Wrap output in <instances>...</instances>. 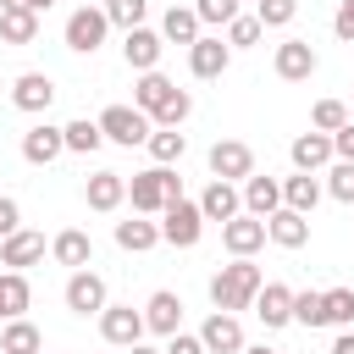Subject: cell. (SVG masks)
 I'll list each match as a JSON object with an SVG mask.
<instances>
[{"label": "cell", "mask_w": 354, "mask_h": 354, "mask_svg": "<svg viewBox=\"0 0 354 354\" xmlns=\"http://www.w3.org/2000/svg\"><path fill=\"white\" fill-rule=\"evenodd\" d=\"M50 100H55V83H50L44 72H22V77L11 83V105H17V111H50Z\"/></svg>", "instance_id": "17"}, {"label": "cell", "mask_w": 354, "mask_h": 354, "mask_svg": "<svg viewBox=\"0 0 354 354\" xmlns=\"http://www.w3.org/2000/svg\"><path fill=\"white\" fill-rule=\"evenodd\" d=\"M227 61H232V44H221V39H205V33H199V44L188 50V66H194V77H221V72H227Z\"/></svg>", "instance_id": "22"}, {"label": "cell", "mask_w": 354, "mask_h": 354, "mask_svg": "<svg viewBox=\"0 0 354 354\" xmlns=\"http://www.w3.org/2000/svg\"><path fill=\"white\" fill-rule=\"evenodd\" d=\"M354 321V288H326V326H348Z\"/></svg>", "instance_id": "36"}, {"label": "cell", "mask_w": 354, "mask_h": 354, "mask_svg": "<svg viewBox=\"0 0 354 354\" xmlns=\"http://www.w3.org/2000/svg\"><path fill=\"white\" fill-rule=\"evenodd\" d=\"M293 321H304V326H326V293H315V288L293 293Z\"/></svg>", "instance_id": "34"}, {"label": "cell", "mask_w": 354, "mask_h": 354, "mask_svg": "<svg viewBox=\"0 0 354 354\" xmlns=\"http://www.w3.org/2000/svg\"><path fill=\"white\" fill-rule=\"evenodd\" d=\"M183 149H188V138H183L177 127H155V133H149V155H155L160 166H171V160H183Z\"/></svg>", "instance_id": "33"}, {"label": "cell", "mask_w": 354, "mask_h": 354, "mask_svg": "<svg viewBox=\"0 0 354 354\" xmlns=\"http://www.w3.org/2000/svg\"><path fill=\"white\" fill-rule=\"evenodd\" d=\"M332 354H354V332H337V343H332Z\"/></svg>", "instance_id": "47"}, {"label": "cell", "mask_w": 354, "mask_h": 354, "mask_svg": "<svg viewBox=\"0 0 354 354\" xmlns=\"http://www.w3.org/2000/svg\"><path fill=\"white\" fill-rule=\"evenodd\" d=\"M210 177L221 183H249L254 177V149L243 138H216L210 144Z\"/></svg>", "instance_id": "5"}, {"label": "cell", "mask_w": 354, "mask_h": 354, "mask_svg": "<svg viewBox=\"0 0 354 354\" xmlns=\"http://www.w3.org/2000/svg\"><path fill=\"white\" fill-rule=\"evenodd\" d=\"M332 33L354 44V0H343V6H337V17H332Z\"/></svg>", "instance_id": "44"}, {"label": "cell", "mask_w": 354, "mask_h": 354, "mask_svg": "<svg viewBox=\"0 0 354 354\" xmlns=\"http://www.w3.org/2000/svg\"><path fill=\"white\" fill-rule=\"evenodd\" d=\"M105 33H111L105 6H100V11H94V6H77V11L66 17V50H77V55H94V50L105 44Z\"/></svg>", "instance_id": "3"}, {"label": "cell", "mask_w": 354, "mask_h": 354, "mask_svg": "<svg viewBox=\"0 0 354 354\" xmlns=\"http://www.w3.org/2000/svg\"><path fill=\"white\" fill-rule=\"evenodd\" d=\"M199 210H205V221H221V227H227L232 216H243V194H238L232 183H221V177H216V183L205 188V199H199Z\"/></svg>", "instance_id": "20"}, {"label": "cell", "mask_w": 354, "mask_h": 354, "mask_svg": "<svg viewBox=\"0 0 354 354\" xmlns=\"http://www.w3.org/2000/svg\"><path fill=\"white\" fill-rule=\"evenodd\" d=\"M194 11H199V22H216V28H221V22L238 17V0H199Z\"/></svg>", "instance_id": "42"}, {"label": "cell", "mask_w": 354, "mask_h": 354, "mask_svg": "<svg viewBox=\"0 0 354 354\" xmlns=\"http://www.w3.org/2000/svg\"><path fill=\"white\" fill-rule=\"evenodd\" d=\"M288 155H293V166H299V171H321L337 149H332V133H315V127H310V133H299V138H293V149H288Z\"/></svg>", "instance_id": "18"}, {"label": "cell", "mask_w": 354, "mask_h": 354, "mask_svg": "<svg viewBox=\"0 0 354 354\" xmlns=\"http://www.w3.org/2000/svg\"><path fill=\"white\" fill-rule=\"evenodd\" d=\"M177 321H183V299H177L171 288L149 293V304H144V326L160 332V337H177Z\"/></svg>", "instance_id": "16"}, {"label": "cell", "mask_w": 354, "mask_h": 354, "mask_svg": "<svg viewBox=\"0 0 354 354\" xmlns=\"http://www.w3.org/2000/svg\"><path fill=\"white\" fill-rule=\"evenodd\" d=\"M50 6H55V0H28V11H50Z\"/></svg>", "instance_id": "49"}, {"label": "cell", "mask_w": 354, "mask_h": 354, "mask_svg": "<svg viewBox=\"0 0 354 354\" xmlns=\"http://www.w3.org/2000/svg\"><path fill=\"white\" fill-rule=\"evenodd\" d=\"M343 122H348L343 100H315V111H310V127H315V133H337Z\"/></svg>", "instance_id": "35"}, {"label": "cell", "mask_w": 354, "mask_h": 354, "mask_svg": "<svg viewBox=\"0 0 354 354\" xmlns=\"http://www.w3.org/2000/svg\"><path fill=\"white\" fill-rule=\"evenodd\" d=\"M105 17H111V28H144V0H105Z\"/></svg>", "instance_id": "38"}, {"label": "cell", "mask_w": 354, "mask_h": 354, "mask_svg": "<svg viewBox=\"0 0 354 354\" xmlns=\"http://www.w3.org/2000/svg\"><path fill=\"white\" fill-rule=\"evenodd\" d=\"M260 33H266V28H260V17H232V22H227V44H232V50L260 44Z\"/></svg>", "instance_id": "40"}, {"label": "cell", "mask_w": 354, "mask_h": 354, "mask_svg": "<svg viewBox=\"0 0 354 354\" xmlns=\"http://www.w3.org/2000/svg\"><path fill=\"white\" fill-rule=\"evenodd\" d=\"M11 232H22V205L0 194V238H11Z\"/></svg>", "instance_id": "43"}, {"label": "cell", "mask_w": 354, "mask_h": 354, "mask_svg": "<svg viewBox=\"0 0 354 354\" xmlns=\"http://www.w3.org/2000/svg\"><path fill=\"white\" fill-rule=\"evenodd\" d=\"M166 354H205V343H199V337H188V332H177V337L166 343Z\"/></svg>", "instance_id": "46"}, {"label": "cell", "mask_w": 354, "mask_h": 354, "mask_svg": "<svg viewBox=\"0 0 354 354\" xmlns=\"http://www.w3.org/2000/svg\"><path fill=\"white\" fill-rule=\"evenodd\" d=\"M100 332H105V343H116V348H133V343H144V310H133V304H105V315H100Z\"/></svg>", "instance_id": "7"}, {"label": "cell", "mask_w": 354, "mask_h": 354, "mask_svg": "<svg viewBox=\"0 0 354 354\" xmlns=\"http://www.w3.org/2000/svg\"><path fill=\"white\" fill-rule=\"evenodd\" d=\"M243 354H277V348H243Z\"/></svg>", "instance_id": "50"}, {"label": "cell", "mask_w": 354, "mask_h": 354, "mask_svg": "<svg viewBox=\"0 0 354 354\" xmlns=\"http://www.w3.org/2000/svg\"><path fill=\"white\" fill-rule=\"evenodd\" d=\"M127 354H166V348H144V343H133V348H127Z\"/></svg>", "instance_id": "48"}, {"label": "cell", "mask_w": 354, "mask_h": 354, "mask_svg": "<svg viewBox=\"0 0 354 354\" xmlns=\"http://www.w3.org/2000/svg\"><path fill=\"white\" fill-rule=\"evenodd\" d=\"M266 232H271V243H282V249H304L310 243V216H299V210H277V216H266Z\"/></svg>", "instance_id": "21"}, {"label": "cell", "mask_w": 354, "mask_h": 354, "mask_svg": "<svg viewBox=\"0 0 354 354\" xmlns=\"http://www.w3.org/2000/svg\"><path fill=\"white\" fill-rule=\"evenodd\" d=\"M0 39L6 44H33L39 39V11H0Z\"/></svg>", "instance_id": "31"}, {"label": "cell", "mask_w": 354, "mask_h": 354, "mask_svg": "<svg viewBox=\"0 0 354 354\" xmlns=\"http://www.w3.org/2000/svg\"><path fill=\"white\" fill-rule=\"evenodd\" d=\"M188 111H194V100H188V94H183V88H177V94H171V100H166V111H160V116H155V122H160V127H183V122H188Z\"/></svg>", "instance_id": "41"}, {"label": "cell", "mask_w": 354, "mask_h": 354, "mask_svg": "<svg viewBox=\"0 0 354 354\" xmlns=\"http://www.w3.org/2000/svg\"><path fill=\"white\" fill-rule=\"evenodd\" d=\"M160 50H166V39H160L155 28H133V33L122 39V55H127V66H133V72H155Z\"/></svg>", "instance_id": "13"}, {"label": "cell", "mask_w": 354, "mask_h": 354, "mask_svg": "<svg viewBox=\"0 0 354 354\" xmlns=\"http://www.w3.org/2000/svg\"><path fill=\"white\" fill-rule=\"evenodd\" d=\"M282 205H288V210H299V216H310V210L321 205V183H315V171L288 177V183H282Z\"/></svg>", "instance_id": "28"}, {"label": "cell", "mask_w": 354, "mask_h": 354, "mask_svg": "<svg viewBox=\"0 0 354 354\" xmlns=\"http://www.w3.org/2000/svg\"><path fill=\"white\" fill-rule=\"evenodd\" d=\"M199 343H205V354H243V348H249L238 315H227V310H216V315L199 326Z\"/></svg>", "instance_id": "8"}, {"label": "cell", "mask_w": 354, "mask_h": 354, "mask_svg": "<svg viewBox=\"0 0 354 354\" xmlns=\"http://www.w3.org/2000/svg\"><path fill=\"white\" fill-rule=\"evenodd\" d=\"M254 17H260V28H288L299 17V0H260Z\"/></svg>", "instance_id": "37"}, {"label": "cell", "mask_w": 354, "mask_h": 354, "mask_svg": "<svg viewBox=\"0 0 354 354\" xmlns=\"http://www.w3.org/2000/svg\"><path fill=\"white\" fill-rule=\"evenodd\" d=\"M50 254H55L61 266H77V271H88V260H94V243H88V232H77V227H66V232H55V243H50Z\"/></svg>", "instance_id": "26"}, {"label": "cell", "mask_w": 354, "mask_h": 354, "mask_svg": "<svg viewBox=\"0 0 354 354\" xmlns=\"http://www.w3.org/2000/svg\"><path fill=\"white\" fill-rule=\"evenodd\" d=\"M171 94H177V83H171V77H160V72H138V83H133V100H138V111H144V116H160Z\"/></svg>", "instance_id": "23"}, {"label": "cell", "mask_w": 354, "mask_h": 354, "mask_svg": "<svg viewBox=\"0 0 354 354\" xmlns=\"http://www.w3.org/2000/svg\"><path fill=\"white\" fill-rule=\"evenodd\" d=\"M266 238H271V232H266V221H260V216H249V210H243V216H232V221L221 227V243L232 249V260H249Z\"/></svg>", "instance_id": "9"}, {"label": "cell", "mask_w": 354, "mask_h": 354, "mask_svg": "<svg viewBox=\"0 0 354 354\" xmlns=\"http://www.w3.org/2000/svg\"><path fill=\"white\" fill-rule=\"evenodd\" d=\"M332 149H337V160H354V122H343L332 133Z\"/></svg>", "instance_id": "45"}, {"label": "cell", "mask_w": 354, "mask_h": 354, "mask_svg": "<svg viewBox=\"0 0 354 354\" xmlns=\"http://www.w3.org/2000/svg\"><path fill=\"white\" fill-rule=\"evenodd\" d=\"M66 310H72V315H105V277L72 271V282H66Z\"/></svg>", "instance_id": "10"}, {"label": "cell", "mask_w": 354, "mask_h": 354, "mask_svg": "<svg viewBox=\"0 0 354 354\" xmlns=\"http://www.w3.org/2000/svg\"><path fill=\"white\" fill-rule=\"evenodd\" d=\"M116 243H122L127 254H144V249H155V243H160V227H155V221H144V216H138V221H116Z\"/></svg>", "instance_id": "30"}, {"label": "cell", "mask_w": 354, "mask_h": 354, "mask_svg": "<svg viewBox=\"0 0 354 354\" xmlns=\"http://www.w3.org/2000/svg\"><path fill=\"white\" fill-rule=\"evenodd\" d=\"M315 50H310V39H288V44H277V77L282 83H304V77H315Z\"/></svg>", "instance_id": "11"}, {"label": "cell", "mask_w": 354, "mask_h": 354, "mask_svg": "<svg viewBox=\"0 0 354 354\" xmlns=\"http://www.w3.org/2000/svg\"><path fill=\"white\" fill-rule=\"evenodd\" d=\"M160 39L194 50V44H199V11H194V6H171V11L160 17Z\"/></svg>", "instance_id": "25"}, {"label": "cell", "mask_w": 354, "mask_h": 354, "mask_svg": "<svg viewBox=\"0 0 354 354\" xmlns=\"http://www.w3.org/2000/svg\"><path fill=\"white\" fill-rule=\"evenodd\" d=\"M160 216H166V221H160V238H166L171 249H194V243H199V232H205V210H199V205L177 199V205H166Z\"/></svg>", "instance_id": "6"}, {"label": "cell", "mask_w": 354, "mask_h": 354, "mask_svg": "<svg viewBox=\"0 0 354 354\" xmlns=\"http://www.w3.org/2000/svg\"><path fill=\"white\" fill-rule=\"evenodd\" d=\"M100 133L133 149V144H149L155 127H149V116H144L138 105H105V111H100Z\"/></svg>", "instance_id": "4"}, {"label": "cell", "mask_w": 354, "mask_h": 354, "mask_svg": "<svg viewBox=\"0 0 354 354\" xmlns=\"http://www.w3.org/2000/svg\"><path fill=\"white\" fill-rule=\"evenodd\" d=\"M0 354H44V337L33 321H6L0 332Z\"/></svg>", "instance_id": "29"}, {"label": "cell", "mask_w": 354, "mask_h": 354, "mask_svg": "<svg viewBox=\"0 0 354 354\" xmlns=\"http://www.w3.org/2000/svg\"><path fill=\"white\" fill-rule=\"evenodd\" d=\"M61 149H66V127L39 122V127H28V133H22V160H28V166H50Z\"/></svg>", "instance_id": "12"}, {"label": "cell", "mask_w": 354, "mask_h": 354, "mask_svg": "<svg viewBox=\"0 0 354 354\" xmlns=\"http://www.w3.org/2000/svg\"><path fill=\"white\" fill-rule=\"evenodd\" d=\"M105 144V133H100V122H88V116H77V122H66V149H77V155H94Z\"/></svg>", "instance_id": "32"}, {"label": "cell", "mask_w": 354, "mask_h": 354, "mask_svg": "<svg viewBox=\"0 0 354 354\" xmlns=\"http://www.w3.org/2000/svg\"><path fill=\"white\" fill-rule=\"evenodd\" d=\"M326 194H332L337 205H354V160H337V166L326 171Z\"/></svg>", "instance_id": "39"}, {"label": "cell", "mask_w": 354, "mask_h": 354, "mask_svg": "<svg viewBox=\"0 0 354 354\" xmlns=\"http://www.w3.org/2000/svg\"><path fill=\"white\" fill-rule=\"evenodd\" d=\"M260 288H266L260 266H249V260H232V266H221V271L210 277V304L232 315V310H249V304L260 299Z\"/></svg>", "instance_id": "1"}, {"label": "cell", "mask_w": 354, "mask_h": 354, "mask_svg": "<svg viewBox=\"0 0 354 354\" xmlns=\"http://www.w3.org/2000/svg\"><path fill=\"white\" fill-rule=\"evenodd\" d=\"M83 199H88V210H116L127 199V177L122 171H94L83 183Z\"/></svg>", "instance_id": "19"}, {"label": "cell", "mask_w": 354, "mask_h": 354, "mask_svg": "<svg viewBox=\"0 0 354 354\" xmlns=\"http://www.w3.org/2000/svg\"><path fill=\"white\" fill-rule=\"evenodd\" d=\"M127 199H133V210H138V216H160L166 205H177V199H183V177H177V171H166V166L133 171V177H127Z\"/></svg>", "instance_id": "2"}, {"label": "cell", "mask_w": 354, "mask_h": 354, "mask_svg": "<svg viewBox=\"0 0 354 354\" xmlns=\"http://www.w3.org/2000/svg\"><path fill=\"white\" fill-rule=\"evenodd\" d=\"M254 315H260L271 332L288 326V321H293V288H288V282H266L260 299H254Z\"/></svg>", "instance_id": "15"}, {"label": "cell", "mask_w": 354, "mask_h": 354, "mask_svg": "<svg viewBox=\"0 0 354 354\" xmlns=\"http://www.w3.org/2000/svg\"><path fill=\"white\" fill-rule=\"evenodd\" d=\"M44 260V232H11V238H0V266H11V271H22V266H39Z\"/></svg>", "instance_id": "14"}, {"label": "cell", "mask_w": 354, "mask_h": 354, "mask_svg": "<svg viewBox=\"0 0 354 354\" xmlns=\"http://www.w3.org/2000/svg\"><path fill=\"white\" fill-rule=\"evenodd\" d=\"M33 304V288L22 271H6L0 277V321H22V310Z\"/></svg>", "instance_id": "27"}, {"label": "cell", "mask_w": 354, "mask_h": 354, "mask_svg": "<svg viewBox=\"0 0 354 354\" xmlns=\"http://www.w3.org/2000/svg\"><path fill=\"white\" fill-rule=\"evenodd\" d=\"M243 210L260 216V221L277 216V210H282V183H277V177H249V183H243Z\"/></svg>", "instance_id": "24"}]
</instances>
